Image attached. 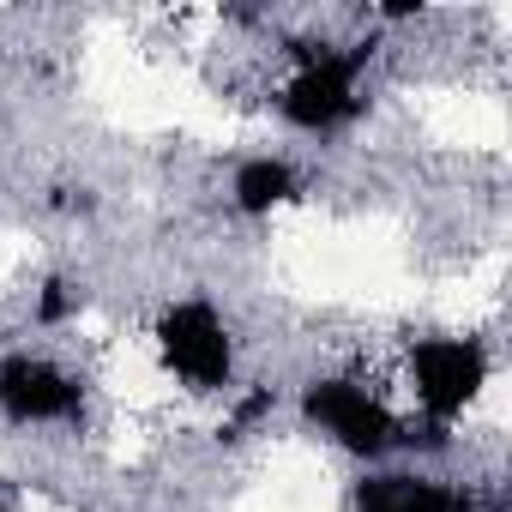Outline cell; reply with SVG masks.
Masks as SVG:
<instances>
[{
  "label": "cell",
  "instance_id": "7a4b0ae2",
  "mask_svg": "<svg viewBox=\"0 0 512 512\" xmlns=\"http://www.w3.org/2000/svg\"><path fill=\"white\" fill-rule=\"evenodd\" d=\"M410 368H416V398L428 404V416H434V422H452V416L482 392L488 356H482L470 338H428V344H416Z\"/></svg>",
  "mask_w": 512,
  "mask_h": 512
},
{
  "label": "cell",
  "instance_id": "8992f818",
  "mask_svg": "<svg viewBox=\"0 0 512 512\" xmlns=\"http://www.w3.org/2000/svg\"><path fill=\"white\" fill-rule=\"evenodd\" d=\"M362 512H452V494L422 476H374L356 494Z\"/></svg>",
  "mask_w": 512,
  "mask_h": 512
},
{
  "label": "cell",
  "instance_id": "6da1fadb",
  "mask_svg": "<svg viewBox=\"0 0 512 512\" xmlns=\"http://www.w3.org/2000/svg\"><path fill=\"white\" fill-rule=\"evenodd\" d=\"M157 344H163V362H169L187 386H199V392L229 386V362H235V350H229L223 320H217L205 302H181V308H169L163 326H157Z\"/></svg>",
  "mask_w": 512,
  "mask_h": 512
},
{
  "label": "cell",
  "instance_id": "5b68a950",
  "mask_svg": "<svg viewBox=\"0 0 512 512\" xmlns=\"http://www.w3.org/2000/svg\"><path fill=\"white\" fill-rule=\"evenodd\" d=\"M0 410L13 422H55V416H73L79 410V386L49 368V362H31V356H13L0 368Z\"/></svg>",
  "mask_w": 512,
  "mask_h": 512
},
{
  "label": "cell",
  "instance_id": "ba28073f",
  "mask_svg": "<svg viewBox=\"0 0 512 512\" xmlns=\"http://www.w3.org/2000/svg\"><path fill=\"white\" fill-rule=\"evenodd\" d=\"M266 410H272V386H266V392H253V398H241V410H235V428H247L253 416H266Z\"/></svg>",
  "mask_w": 512,
  "mask_h": 512
},
{
  "label": "cell",
  "instance_id": "277c9868",
  "mask_svg": "<svg viewBox=\"0 0 512 512\" xmlns=\"http://www.w3.org/2000/svg\"><path fill=\"white\" fill-rule=\"evenodd\" d=\"M356 67H362V49L356 55H314L296 85L284 91V115L308 133H326L338 127L350 109H356Z\"/></svg>",
  "mask_w": 512,
  "mask_h": 512
},
{
  "label": "cell",
  "instance_id": "52a82bcc",
  "mask_svg": "<svg viewBox=\"0 0 512 512\" xmlns=\"http://www.w3.org/2000/svg\"><path fill=\"white\" fill-rule=\"evenodd\" d=\"M235 199H241V211H272V205L296 199V175H290V163H272V157L247 163V169L235 175Z\"/></svg>",
  "mask_w": 512,
  "mask_h": 512
},
{
  "label": "cell",
  "instance_id": "9c48e42d",
  "mask_svg": "<svg viewBox=\"0 0 512 512\" xmlns=\"http://www.w3.org/2000/svg\"><path fill=\"white\" fill-rule=\"evenodd\" d=\"M67 302H73V296H67V284H49V296H43V320H61V314H67Z\"/></svg>",
  "mask_w": 512,
  "mask_h": 512
},
{
  "label": "cell",
  "instance_id": "3957f363",
  "mask_svg": "<svg viewBox=\"0 0 512 512\" xmlns=\"http://www.w3.org/2000/svg\"><path fill=\"white\" fill-rule=\"evenodd\" d=\"M308 416H314L338 446L368 452V458L398 440L392 410H386L380 398H368L362 386H350V380H320V386H308Z\"/></svg>",
  "mask_w": 512,
  "mask_h": 512
}]
</instances>
